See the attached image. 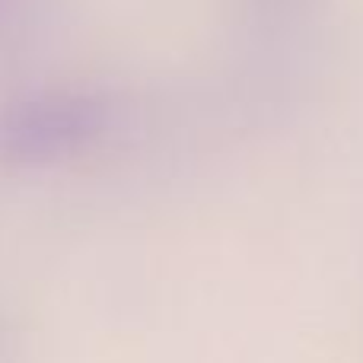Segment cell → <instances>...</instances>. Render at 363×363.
I'll use <instances>...</instances> for the list:
<instances>
[{"label":"cell","mask_w":363,"mask_h":363,"mask_svg":"<svg viewBox=\"0 0 363 363\" xmlns=\"http://www.w3.org/2000/svg\"><path fill=\"white\" fill-rule=\"evenodd\" d=\"M108 106L93 93H35L0 108V160L51 163L106 134Z\"/></svg>","instance_id":"1"},{"label":"cell","mask_w":363,"mask_h":363,"mask_svg":"<svg viewBox=\"0 0 363 363\" xmlns=\"http://www.w3.org/2000/svg\"><path fill=\"white\" fill-rule=\"evenodd\" d=\"M0 345H4V335H0Z\"/></svg>","instance_id":"2"}]
</instances>
